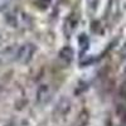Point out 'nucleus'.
Returning a JSON list of instances; mask_svg holds the SVG:
<instances>
[{
	"mask_svg": "<svg viewBox=\"0 0 126 126\" xmlns=\"http://www.w3.org/2000/svg\"><path fill=\"white\" fill-rule=\"evenodd\" d=\"M34 53H35V46L33 43H25L20 46L15 52V59L19 63H28L33 58Z\"/></svg>",
	"mask_w": 126,
	"mask_h": 126,
	"instance_id": "obj_1",
	"label": "nucleus"
},
{
	"mask_svg": "<svg viewBox=\"0 0 126 126\" xmlns=\"http://www.w3.org/2000/svg\"><path fill=\"white\" fill-rule=\"evenodd\" d=\"M78 22H79V16L76 13H72L67 16V19L64 20V25H63V32H64L66 37H69L76 30Z\"/></svg>",
	"mask_w": 126,
	"mask_h": 126,
	"instance_id": "obj_2",
	"label": "nucleus"
},
{
	"mask_svg": "<svg viewBox=\"0 0 126 126\" xmlns=\"http://www.w3.org/2000/svg\"><path fill=\"white\" fill-rule=\"evenodd\" d=\"M50 98H52V92H50L49 86H47V85L40 86L38 88V92H37V100H38V102L42 103V105H44Z\"/></svg>",
	"mask_w": 126,
	"mask_h": 126,
	"instance_id": "obj_3",
	"label": "nucleus"
},
{
	"mask_svg": "<svg viewBox=\"0 0 126 126\" xmlns=\"http://www.w3.org/2000/svg\"><path fill=\"white\" fill-rule=\"evenodd\" d=\"M59 58L62 61H64L66 63L72 62V59H73V49L71 47H63L59 50Z\"/></svg>",
	"mask_w": 126,
	"mask_h": 126,
	"instance_id": "obj_4",
	"label": "nucleus"
},
{
	"mask_svg": "<svg viewBox=\"0 0 126 126\" xmlns=\"http://www.w3.org/2000/svg\"><path fill=\"white\" fill-rule=\"evenodd\" d=\"M12 57L15 58V53H13L10 48L9 49H5L3 52H0V66H3V64H5V63H8L10 59H12Z\"/></svg>",
	"mask_w": 126,
	"mask_h": 126,
	"instance_id": "obj_5",
	"label": "nucleus"
},
{
	"mask_svg": "<svg viewBox=\"0 0 126 126\" xmlns=\"http://www.w3.org/2000/svg\"><path fill=\"white\" fill-rule=\"evenodd\" d=\"M69 109H71V103H69V101H68L67 98L61 100L59 103H58V106H57V111H59L61 115L67 113V112L69 111Z\"/></svg>",
	"mask_w": 126,
	"mask_h": 126,
	"instance_id": "obj_6",
	"label": "nucleus"
},
{
	"mask_svg": "<svg viewBox=\"0 0 126 126\" xmlns=\"http://www.w3.org/2000/svg\"><path fill=\"white\" fill-rule=\"evenodd\" d=\"M78 43H79V47H82V52H85L88 48V43H90L88 37L86 34H81V37L78 39Z\"/></svg>",
	"mask_w": 126,
	"mask_h": 126,
	"instance_id": "obj_7",
	"label": "nucleus"
},
{
	"mask_svg": "<svg viewBox=\"0 0 126 126\" xmlns=\"http://www.w3.org/2000/svg\"><path fill=\"white\" fill-rule=\"evenodd\" d=\"M50 3H52V0H38V1L35 3V5H37V8L40 9V10H46V9L49 8Z\"/></svg>",
	"mask_w": 126,
	"mask_h": 126,
	"instance_id": "obj_8",
	"label": "nucleus"
},
{
	"mask_svg": "<svg viewBox=\"0 0 126 126\" xmlns=\"http://www.w3.org/2000/svg\"><path fill=\"white\" fill-rule=\"evenodd\" d=\"M88 121V113L86 111H83L82 113H79V116H78V126H85Z\"/></svg>",
	"mask_w": 126,
	"mask_h": 126,
	"instance_id": "obj_9",
	"label": "nucleus"
},
{
	"mask_svg": "<svg viewBox=\"0 0 126 126\" xmlns=\"http://www.w3.org/2000/svg\"><path fill=\"white\" fill-rule=\"evenodd\" d=\"M97 3L98 0H87V4H88V9L91 10V12H94L97 8Z\"/></svg>",
	"mask_w": 126,
	"mask_h": 126,
	"instance_id": "obj_10",
	"label": "nucleus"
},
{
	"mask_svg": "<svg viewBox=\"0 0 126 126\" xmlns=\"http://www.w3.org/2000/svg\"><path fill=\"white\" fill-rule=\"evenodd\" d=\"M1 90H3V88H1V85H0V93H1Z\"/></svg>",
	"mask_w": 126,
	"mask_h": 126,
	"instance_id": "obj_11",
	"label": "nucleus"
}]
</instances>
